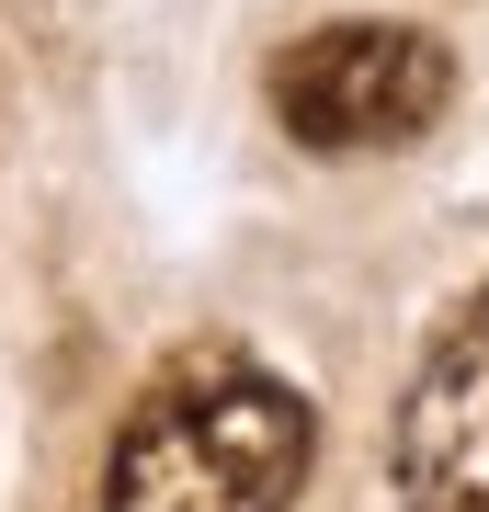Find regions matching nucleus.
<instances>
[{
	"mask_svg": "<svg viewBox=\"0 0 489 512\" xmlns=\"http://www.w3.org/2000/svg\"><path fill=\"white\" fill-rule=\"evenodd\" d=\"M296 478H308V399L262 365L205 353L160 376L114 433L103 512H285Z\"/></svg>",
	"mask_w": 489,
	"mask_h": 512,
	"instance_id": "nucleus-1",
	"label": "nucleus"
},
{
	"mask_svg": "<svg viewBox=\"0 0 489 512\" xmlns=\"http://www.w3.org/2000/svg\"><path fill=\"white\" fill-rule=\"evenodd\" d=\"M455 92V57L421 35V23H319L273 57V114H285L296 148H410Z\"/></svg>",
	"mask_w": 489,
	"mask_h": 512,
	"instance_id": "nucleus-2",
	"label": "nucleus"
},
{
	"mask_svg": "<svg viewBox=\"0 0 489 512\" xmlns=\"http://www.w3.org/2000/svg\"><path fill=\"white\" fill-rule=\"evenodd\" d=\"M399 490L410 512H489V296L444 319L399 410Z\"/></svg>",
	"mask_w": 489,
	"mask_h": 512,
	"instance_id": "nucleus-3",
	"label": "nucleus"
}]
</instances>
